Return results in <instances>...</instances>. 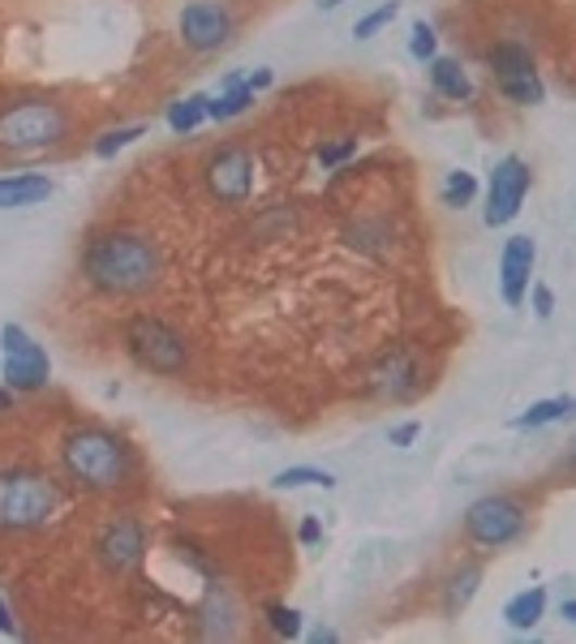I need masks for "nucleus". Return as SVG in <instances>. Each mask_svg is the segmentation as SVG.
<instances>
[{"label": "nucleus", "mask_w": 576, "mask_h": 644, "mask_svg": "<svg viewBox=\"0 0 576 644\" xmlns=\"http://www.w3.org/2000/svg\"><path fill=\"white\" fill-rule=\"evenodd\" d=\"M78 271L104 297H146L164 275V258L138 228H100L82 241Z\"/></svg>", "instance_id": "obj_1"}, {"label": "nucleus", "mask_w": 576, "mask_h": 644, "mask_svg": "<svg viewBox=\"0 0 576 644\" xmlns=\"http://www.w3.org/2000/svg\"><path fill=\"white\" fill-rule=\"evenodd\" d=\"M61 473L82 494H120L138 481V451L120 429L82 422L61 438Z\"/></svg>", "instance_id": "obj_2"}, {"label": "nucleus", "mask_w": 576, "mask_h": 644, "mask_svg": "<svg viewBox=\"0 0 576 644\" xmlns=\"http://www.w3.org/2000/svg\"><path fill=\"white\" fill-rule=\"evenodd\" d=\"M74 133V116L56 95H17L0 104V155H48L65 146Z\"/></svg>", "instance_id": "obj_3"}, {"label": "nucleus", "mask_w": 576, "mask_h": 644, "mask_svg": "<svg viewBox=\"0 0 576 644\" xmlns=\"http://www.w3.org/2000/svg\"><path fill=\"white\" fill-rule=\"evenodd\" d=\"M65 512V486L43 468H0V537L48 529Z\"/></svg>", "instance_id": "obj_4"}, {"label": "nucleus", "mask_w": 576, "mask_h": 644, "mask_svg": "<svg viewBox=\"0 0 576 644\" xmlns=\"http://www.w3.org/2000/svg\"><path fill=\"white\" fill-rule=\"evenodd\" d=\"M125 352L133 357L138 370L155 378H181L190 370V339L181 326H172L159 314H133L120 331Z\"/></svg>", "instance_id": "obj_5"}, {"label": "nucleus", "mask_w": 576, "mask_h": 644, "mask_svg": "<svg viewBox=\"0 0 576 644\" xmlns=\"http://www.w3.org/2000/svg\"><path fill=\"white\" fill-rule=\"evenodd\" d=\"M529 529V507L516 494H486L464 512V541L482 554H495Z\"/></svg>", "instance_id": "obj_6"}, {"label": "nucleus", "mask_w": 576, "mask_h": 644, "mask_svg": "<svg viewBox=\"0 0 576 644\" xmlns=\"http://www.w3.org/2000/svg\"><path fill=\"white\" fill-rule=\"evenodd\" d=\"M486 69L495 78V91L516 107H538L547 100V87H542V74H538V61L534 52L521 43V39H499L486 48Z\"/></svg>", "instance_id": "obj_7"}, {"label": "nucleus", "mask_w": 576, "mask_h": 644, "mask_svg": "<svg viewBox=\"0 0 576 644\" xmlns=\"http://www.w3.org/2000/svg\"><path fill=\"white\" fill-rule=\"evenodd\" d=\"M0 374H4V387H13L17 396L48 391L52 383V357L22 322L0 326Z\"/></svg>", "instance_id": "obj_8"}, {"label": "nucleus", "mask_w": 576, "mask_h": 644, "mask_svg": "<svg viewBox=\"0 0 576 644\" xmlns=\"http://www.w3.org/2000/svg\"><path fill=\"white\" fill-rule=\"evenodd\" d=\"M91 550H95V563H100L108 576L125 580V576H133V571L146 563L151 529H146L142 516L120 512V516H113V520L100 525V533H95V541H91Z\"/></svg>", "instance_id": "obj_9"}, {"label": "nucleus", "mask_w": 576, "mask_h": 644, "mask_svg": "<svg viewBox=\"0 0 576 644\" xmlns=\"http://www.w3.org/2000/svg\"><path fill=\"white\" fill-rule=\"evenodd\" d=\"M203 181H207V194L220 203V207H245L254 198V181H258V164H254V151L241 146V142H225L207 155L203 164Z\"/></svg>", "instance_id": "obj_10"}, {"label": "nucleus", "mask_w": 576, "mask_h": 644, "mask_svg": "<svg viewBox=\"0 0 576 644\" xmlns=\"http://www.w3.org/2000/svg\"><path fill=\"white\" fill-rule=\"evenodd\" d=\"M418 391H422V361L409 344H392L370 361V370H366V396L370 400L405 404Z\"/></svg>", "instance_id": "obj_11"}, {"label": "nucleus", "mask_w": 576, "mask_h": 644, "mask_svg": "<svg viewBox=\"0 0 576 644\" xmlns=\"http://www.w3.org/2000/svg\"><path fill=\"white\" fill-rule=\"evenodd\" d=\"M529 185H534V172L521 155H503L495 168H490V181H486V211H482V223L486 228H508L525 198H529Z\"/></svg>", "instance_id": "obj_12"}, {"label": "nucleus", "mask_w": 576, "mask_h": 644, "mask_svg": "<svg viewBox=\"0 0 576 644\" xmlns=\"http://www.w3.org/2000/svg\"><path fill=\"white\" fill-rule=\"evenodd\" d=\"M177 35L190 52L207 56V52H220L232 39V13L225 0H190L177 17Z\"/></svg>", "instance_id": "obj_13"}, {"label": "nucleus", "mask_w": 576, "mask_h": 644, "mask_svg": "<svg viewBox=\"0 0 576 644\" xmlns=\"http://www.w3.org/2000/svg\"><path fill=\"white\" fill-rule=\"evenodd\" d=\"M534 267H538V241L534 236H508L503 254H499V297L508 310H521L529 301Z\"/></svg>", "instance_id": "obj_14"}, {"label": "nucleus", "mask_w": 576, "mask_h": 644, "mask_svg": "<svg viewBox=\"0 0 576 644\" xmlns=\"http://www.w3.org/2000/svg\"><path fill=\"white\" fill-rule=\"evenodd\" d=\"M56 194L52 177L43 172H0V211H22V207H39Z\"/></svg>", "instance_id": "obj_15"}, {"label": "nucleus", "mask_w": 576, "mask_h": 644, "mask_svg": "<svg viewBox=\"0 0 576 644\" xmlns=\"http://www.w3.org/2000/svg\"><path fill=\"white\" fill-rule=\"evenodd\" d=\"M426 78H431V87H435V95H444V100H452V104H469L473 100V78H469V69L461 65V56H435L431 65H426Z\"/></svg>", "instance_id": "obj_16"}, {"label": "nucleus", "mask_w": 576, "mask_h": 644, "mask_svg": "<svg viewBox=\"0 0 576 644\" xmlns=\"http://www.w3.org/2000/svg\"><path fill=\"white\" fill-rule=\"evenodd\" d=\"M542 619H547V589H542V584L521 589V593L508 597V606H503V623H508L512 632H534Z\"/></svg>", "instance_id": "obj_17"}, {"label": "nucleus", "mask_w": 576, "mask_h": 644, "mask_svg": "<svg viewBox=\"0 0 576 644\" xmlns=\"http://www.w3.org/2000/svg\"><path fill=\"white\" fill-rule=\"evenodd\" d=\"M477 589H482V567H477V563H461V567L444 580V615L469 610V602L477 597Z\"/></svg>", "instance_id": "obj_18"}, {"label": "nucleus", "mask_w": 576, "mask_h": 644, "mask_svg": "<svg viewBox=\"0 0 576 644\" xmlns=\"http://www.w3.org/2000/svg\"><path fill=\"white\" fill-rule=\"evenodd\" d=\"M568 417H576V396H551V400H534L521 417H512V429H542Z\"/></svg>", "instance_id": "obj_19"}, {"label": "nucleus", "mask_w": 576, "mask_h": 644, "mask_svg": "<svg viewBox=\"0 0 576 644\" xmlns=\"http://www.w3.org/2000/svg\"><path fill=\"white\" fill-rule=\"evenodd\" d=\"M207 107H212V95H207V91H194V95H185V100H172L168 112H164V120H168V129H172L177 138H185V133H194L203 120H212Z\"/></svg>", "instance_id": "obj_20"}, {"label": "nucleus", "mask_w": 576, "mask_h": 644, "mask_svg": "<svg viewBox=\"0 0 576 644\" xmlns=\"http://www.w3.org/2000/svg\"><path fill=\"white\" fill-rule=\"evenodd\" d=\"M306 486H319V490H336V473L319 468V464H289L271 477V490H306Z\"/></svg>", "instance_id": "obj_21"}, {"label": "nucleus", "mask_w": 576, "mask_h": 644, "mask_svg": "<svg viewBox=\"0 0 576 644\" xmlns=\"http://www.w3.org/2000/svg\"><path fill=\"white\" fill-rule=\"evenodd\" d=\"M477 177L473 172H464V168H457V172H448L444 177V185H439V203L448 207V211H464V207H473V198H477Z\"/></svg>", "instance_id": "obj_22"}, {"label": "nucleus", "mask_w": 576, "mask_h": 644, "mask_svg": "<svg viewBox=\"0 0 576 644\" xmlns=\"http://www.w3.org/2000/svg\"><path fill=\"white\" fill-rule=\"evenodd\" d=\"M345 241L353 249H361V254H383V245L392 241V232H387L383 219H357V223H348Z\"/></svg>", "instance_id": "obj_23"}, {"label": "nucleus", "mask_w": 576, "mask_h": 644, "mask_svg": "<svg viewBox=\"0 0 576 644\" xmlns=\"http://www.w3.org/2000/svg\"><path fill=\"white\" fill-rule=\"evenodd\" d=\"M263 619H267L271 636H280V641H302V636H306V623H302V610H297V606L271 602V606L263 610Z\"/></svg>", "instance_id": "obj_24"}, {"label": "nucleus", "mask_w": 576, "mask_h": 644, "mask_svg": "<svg viewBox=\"0 0 576 644\" xmlns=\"http://www.w3.org/2000/svg\"><path fill=\"white\" fill-rule=\"evenodd\" d=\"M254 87L249 82H241V87H229V91H220V95H212V107H207V116L212 120H232V116H241V112H249L254 107Z\"/></svg>", "instance_id": "obj_25"}, {"label": "nucleus", "mask_w": 576, "mask_h": 644, "mask_svg": "<svg viewBox=\"0 0 576 644\" xmlns=\"http://www.w3.org/2000/svg\"><path fill=\"white\" fill-rule=\"evenodd\" d=\"M146 133V125H113V129H104L95 142H91V151H95V159H116L125 146H133L138 138Z\"/></svg>", "instance_id": "obj_26"}, {"label": "nucleus", "mask_w": 576, "mask_h": 644, "mask_svg": "<svg viewBox=\"0 0 576 644\" xmlns=\"http://www.w3.org/2000/svg\"><path fill=\"white\" fill-rule=\"evenodd\" d=\"M396 13H400V0H383L379 9H370V13H361V17H357L353 39H374L379 30H387V26L396 22Z\"/></svg>", "instance_id": "obj_27"}, {"label": "nucleus", "mask_w": 576, "mask_h": 644, "mask_svg": "<svg viewBox=\"0 0 576 644\" xmlns=\"http://www.w3.org/2000/svg\"><path fill=\"white\" fill-rule=\"evenodd\" d=\"M409 56L422 61V65H431L439 56V35H435L431 22H413V30H409Z\"/></svg>", "instance_id": "obj_28"}, {"label": "nucleus", "mask_w": 576, "mask_h": 644, "mask_svg": "<svg viewBox=\"0 0 576 644\" xmlns=\"http://www.w3.org/2000/svg\"><path fill=\"white\" fill-rule=\"evenodd\" d=\"M348 155H357V138H332V142H323L319 151H315V159H319V168H336V164H345Z\"/></svg>", "instance_id": "obj_29"}, {"label": "nucleus", "mask_w": 576, "mask_h": 644, "mask_svg": "<svg viewBox=\"0 0 576 644\" xmlns=\"http://www.w3.org/2000/svg\"><path fill=\"white\" fill-rule=\"evenodd\" d=\"M529 301H534V314L538 319H551L555 314V293L547 284H529Z\"/></svg>", "instance_id": "obj_30"}, {"label": "nucleus", "mask_w": 576, "mask_h": 644, "mask_svg": "<svg viewBox=\"0 0 576 644\" xmlns=\"http://www.w3.org/2000/svg\"><path fill=\"white\" fill-rule=\"evenodd\" d=\"M418 434H422V422H400V426L387 429V442L405 451V447H413V442H418Z\"/></svg>", "instance_id": "obj_31"}, {"label": "nucleus", "mask_w": 576, "mask_h": 644, "mask_svg": "<svg viewBox=\"0 0 576 644\" xmlns=\"http://www.w3.org/2000/svg\"><path fill=\"white\" fill-rule=\"evenodd\" d=\"M297 541H302L306 550H315V545L323 541V520H319V516H302V525H297Z\"/></svg>", "instance_id": "obj_32"}, {"label": "nucleus", "mask_w": 576, "mask_h": 644, "mask_svg": "<svg viewBox=\"0 0 576 644\" xmlns=\"http://www.w3.org/2000/svg\"><path fill=\"white\" fill-rule=\"evenodd\" d=\"M0 636L22 641V628H17V619H13V610H9V602H4V597H0Z\"/></svg>", "instance_id": "obj_33"}, {"label": "nucleus", "mask_w": 576, "mask_h": 644, "mask_svg": "<svg viewBox=\"0 0 576 644\" xmlns=\"http://www.w3.org/2000/svg\"><path fill=\"white\" fill-rule=\"evenodd\" d=\"M245 82H249V87H254V91H267V87H271V82H276V74H271V69H258V74H249V78H245Z\"/></svg>", "instance_id": "obj_34"}, {"label": "nucleus", "mask_w": 576, "mask_h": 644, "mask_svg": "<svg viewBox=\"0 0 576 644\" xmlns=\"http://www.w3.org/2000/svg\"><path fill=\"white\" fill-rule=\"evenodd\" d=\"M310 641L315 644H336L341 641V632H336V628H315V632H310Z\"/></svg>", "instance_id": "obj_35"}, {"label": "nucleus", "mask_w": 576, "mask_h": 644, "mask_svg": "<svg viewBox=\"0 0 576 644\" xmlns=\"http://www.w3.org/2000/svg\"><path fill=\"white\" fill-rule=\"evenodd\" d=\"M13 400H17V391H13V387H0V417L13 413Z\"/></svg>", "instance_id": "obj_36"}, {"label": "nucleus", "mask_w": 576, "mask_h": 644, "mask_svg": "<svg viewBox=\"0 0 576 644\" xmlns=\"http://www.w3.org/2000/svg\"><path fill=\"white\" fill-rule=\"evenodd\" d=\"M560 615H564L568 623H576V597H573V602H564V606H560Z\"/></svg>", "instance_id": "obj_37"}, {"label": "nucleus", "mask_w": 576, "mask_h": 644, "mask_svg": "<svg viewBox=\"0 0 576 644\" xmlns=\"http://www.w3.org/2000/svg\"><path fill=\"white\" fill-rule=\"evenodd\" d=\"M341 4H345V0H319V9H328V13H332V9H341Z\"/></svg>", "instance_id": "obj_38"}, {"label": "nucleus", "mask_w": 576, "mask_h": 644, "mask_svg": "<svg viewBox=\"0 0 576 644\" xmlns=\"http://www.w3.org/2000/svg\"><path fill=\"white\" fill-rule=\"evenodd\" d=\"M573 464H576V434H573Z\"/></svg>", "instance_id": "obj_39"}]
</instances>
